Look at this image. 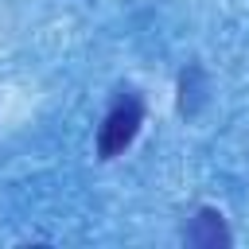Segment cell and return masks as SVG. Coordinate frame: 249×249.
Here are the masks:
<instances>
[{"instance_id": "1", "label": "cell", "mask_w": 249, "mask_h": 249, "mask_svg": "<svg viewBox=\"0 0 249 249\" xmlns=\"http://www.w3.org/2000/svg\"><path fill=\"white\" fill-rule=\"evenodd\" d=\"M140 117H144V105H140L136 93H121V97L113 101V109H109V117H105V124H101V132H97V152H101V160H113V156H121V152L132 144V136H136V128H140Z\"/></svg>"}, {"instance_id": "2", "label": "cell", "mask_w": 249, "mask_h": 249, "mask_svg": "<svg viewBox=\"0 0 249 249\" xmlns=\"http://www.w3.org/2000/svg\"><path fill=\"white\" fill-rule=\"evenodd\" d=\"M187 245H198V249H218V245H230V233L222 226V214L214 210H202L191 230H187Z\"/></svg>"}]
</instances>
